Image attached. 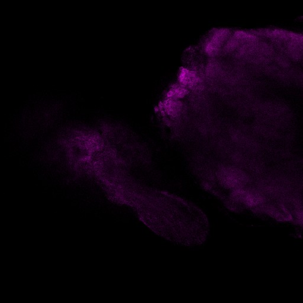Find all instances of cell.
<instances>
[{"mask_svg":"<svg viewBox=\"0 0 303 303\" xmlns=\"http://www.w3.org/2000/svg\"><path fill=\"white\" fill-rule=\"evenodd\" d=\"M229 34V31L227 28H219L214 30L210 39L206 43L205 52L209 55H216L228 37Z\"/></svg>","mask_w":303,"mask_h":303,"instance_id":"6da1fadb","label":"cell"},{"mask_svg":"<svg viewBox=\"0 0 303 303\" xmlns=\"http://www.w3.org/2000/svg\"><path fill=\"white\" fill-rule=\"evenodd\" d=\"M179 84L188 88L196 87L201 78L196 72L187 68H182L178 75Z\"/></svg>","mask_w":303,"mask_h":303,"instance_id":"7a4b0ae2","label":"cell"},{"mask_svg":"<svg viewBox=\"0 0 303 303\" xmlns=\"http://www.w3.org/2000/svg\"><path fill=\"white\" fill-rule=\"evenodd\" d=\"M160 107L161 109L167 115L176 116L179 115L181 113L182 109V104L178 100L166 99L165 101H164Z\"/></svg>","mask_w":303,"mask_h":303,"instance_id":"3957f363","label":"cell"},{"mask_svg":"<svg viewBox=\"0 0 303 303\" xmlns=\"http://www.w3.org/2000/svg\"><path fill=\"white\" fill-rule=\"evenodd\" d=\"M188 93V88L178 84L173 85L166 94V99L179 100Z\"/></svg>","mask_w":303,"mask_h":303,"instance_id":"277c9868","label":"cell"}]
</instances>
